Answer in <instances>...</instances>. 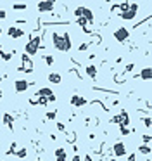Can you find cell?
<instances>
[{
  "instance_id": "6da1fadb",
  "label": "cell",
  "mask_w": 152,
  "mask_h": 161,
  "mask_svg": "<svg viewBox=\"0 0 152 161\" xmlns=\"http://www.w3.org/2000/svg\"><path fill=\"white\" fill-rule=\"evenodd\" d=\"M52 44L59 52H69L71 50V36L69 33H52Z\"/></svg>"
},
{
  "instance_id": "7a4b0ae2",
  "label": "cell",
  "mask_w": 152,
  "mask_h": 161,
  "mask_svg": "<svg viewBox=\"0 0 152 161\" xmlns=\"http://www.w3.org/2000/svg\"><path fill=\"white\" fill-rule=\"evenodd\" d=\"M38 45H40V36H35L31 38L26 45H24V50H26V56H35L36 50H38Z\"/></svg>"
},
{
  "instance_id": "3957f363",
  "label": "cell",
  "mask_w": 152,
  "mask_h": 161,
  "mask_svg": "<svg viewBox=\"0 0 152 161\" xmlns=\"http://www.w3.org/2000/svg\"><path fill=\"white\" fill-rule=\"evenodd\" d=\"M137 11H138V4H130L128 11L121 12V19H125V21H131V19H135V16H137Z\"/></svg>"
},
{
  "instance_id": "277c9868",
  "label": "cell",
  "mask_w": 152,
  "mask_h": 161,
  "mask_svg": "<svg viewBox=\"0 0 152 161\" xmlns=\"http://www.w3.org/2000/svg\"><path fill=\"white\" fill-rule=\"evenodd\" d=\"M128 36H130L128 28H117V30L114 31V38H116V42H119V44H125L126 40H128Z\"/></svg>"
},
{
  "instance_id": "5b68a950",
  "label": "cell",
  "mask_w": 152,
  "mask_h": 161,
  "mask_svg": "<svg viewBox=\"0 0 152 161\" xmlns=\"http://www.w3.org/2000/svg\"><path fill=\"white\" fill-rule=\"evenodd\" d=\"M28 87H30V83H28L26 80H23V78H19V80H16V82H14V88H16V92H18V94L26 92Z\"/></svg>"
},
{
  "instance_id": "8992f818",
  "label": "cell",
  "mask_w": 152,
  "mask_h": 161,
  "mask_svg": "<svg viewBox=\"0 0 152 161\" xmlns=\"http://www.w3.org/2000/svg\"><path fill=\"white\" fill-rule=\"evenodd\" d=\"M7 35L10 36V38H21V36H24V31L21 30V28H18V26H9L7 28Z\"/></svg>"
},
{
  "instance_id": "52a82bcc",
  "label": "cell",
  "mask_w": 152,
  "mask_h": 161,
  "mask_svg": "<svg viewBox=\"0 0 152 161\" xmlns=\"http://www.w3.org/2000/svg\"><path fill=\"white\" fill-rule=\"evenodd\" d=\"M40 12H50L54 9V2H48V0H43V2H38L36 4Z\"/></svg>"
},
{
  "instance_id": "ba28073f",
  "label": "cell",
  "mask_w": 152,
  "mask_h": 161,
  "mask_svg": "<svg viewBox=\"0 0 152 161\" xmlns=\"http://www.w3.org/2000/svg\"><path fill=\"white\" fill-rule=\"evenodd\" d=\"M71 106L74 108H83V106H87V99L81 95H73L71 97Z\"/></svg>"
},
{
  "instance_id": "9c48e42d",
  "label": "cell",
  "mask_w": 152,
  "mask_h": 161,
  "mask_svg": "<svg viewBox=\"0 0 152 161\" xmlns=\"http://www.w3.org/2000/svg\"><path fill=\"white\" fill-rule=\"evenodd\" d=\"M113 151H114V154H116L117 158H121V156H125V154H126V147H125V144H123V142H116V144H114Z\"/></svg>"
},
{
  "instance_id": "30bf717a",
  "label": "cell",
  "mask_w": 152,
  "mask_h": 161,
  "mask_svg": "<svg viewBox=\"0 0 152 161\" xmlns=\"http://www.w3.org/2000/svg\"><path fill=\"white\" fill-rule=\"evenodd\" d=\"M21 59H23V64H24V66H23V68H19V70L26 71V73H31V71H33V62L30 61V57H28L26 54H23Z\"/></svg>"
},
{
  "instance_id": "8fae6325",
  "label": "cell",
  "mask_w": 152,
  "mask_h": 161,
  "mask_svg": "<svg viewBox=\"0 0 152 161\" xmlns=\"http://www.w3.org/2000/svg\"><path fill=\"white\" fill-rule=\"evenodd\" d=\"M81 18L85 19L87 23H93V12H92V9H88V7H83L81 9Z\"/></svg>"
},
{
  "instance_id": "7c38bea8",
  "label": "cell",
  "mask_w": 152,
  "mask_h": 161,
  "mask_svg": "<svg viewBox=\"0 0 152 161\" xmlns=\"http://www.w3.org/2000/svg\"><path fill=\"white\" fill-rule=\"evenodd\" d=\"M55 159L57 161H68V152L64 147H57L55 149Z\"/></svg>"
},
{
  "instance_id": "4fadbf2b",
  "label": "cell",
  "mask_w": 152,
  "mask_h": 161,
  "mask_svg": "<svg viewBox=\"0 0 152 161\" xmlns=\"http://www.w3.org/2000/svg\"><path fill=\"white\" fill-rule=\"evenodd\" d=\"M85 71H87V74H88V78H90V80H95L97 78V68H95V64H88L87 68H85Z\"/></svg>"
},
{
  "instance_id": "5bb4252c",
  "label": "cell",
  "mask_w": 152,
  "mask_h": 161,
  "mask_svg": "<svg viewBox=\"0 0 152 161\" xmlns=\"http://www.w3.org/2000/svg\"><path fill=\"white\" fill-rule=\"evenodd\" d=\"M2 121H4L5 125L9 126V130H10V132L14 130V118L10 116L9 113H5V114H4V118H2Z\"/></svg>"
},
{
  "instance_id": "9a60e30c",
  "label": "cell",
  "mask_w": 152,
  "mask_h": 161,
  "mask_svg": "<svg viewBox=\"0 0 152 161\" xmlns=\"http://www.w3.org/2000/svg\"><path fill=\"white\" fill-rule=\"evenodd\" d=\"M36 95H38V97H45V99H48L50 95H54V92L50 90L48 87H43V88H40V90L36 92Z\"/></svg>"
},
{
  "instance_id": "2e32d148",
  "label": "cell",
  "mask_w": 152,
  "mask_h": 161,
  "mask_svg": "<svg viewBox=\"0 0 152 161\" xmlns=\"http://www.w3.org/2000/svg\"><path fill=\"white\" fill-rule=\"evenodd\" d=\"M150 76H152V70H150V66H147V68H143V70H142V73H140L138 78L149 82V80H150Z\"/></svg>"
},
{
  "instance_id": "e0dca14e",
  "label": "cell",
  "mask_w": 152,
  "mask_h": 161,
  "mask_svg": "<svg viewBox=\"0 0 152 161\" xmlns=\"http://www.w3.org/2000/svg\"><path fill=\"white\" fill-rule=\"evenodd\" d=\"M48 82L50 83H55V85H59V83L62 82V76L59 73H50L48 74Z\"/></svg>"
},
{
  "instance_id": "ac0fdd59",
  "label": "cell",
  "mask_w": 152,
  "mask_h": 161,
  "mask_svg": "<svg viewBox=\"0 0 152 161\" xmlns=\"http://www.w3.org/2000/svg\"><path fill=\"white\" fill-rule=\"evenodd\" d=\"M119 118H121V123H119L121 126H128V125H130V116H128V113H126V111H121Z\"/></svg>"
},
{
  "instance_id": "d6986e66",
  "label": "cell",
  "mask_w": 152,
  "mask_h": 161,
  "mask_svg": "<svg viewBox=\"0 0 152 161\" xmlns=\"http://www.w3.org/2000/svg\"><path fill=\"white\" fill-rule=\"evenodd\" d=\"M138 151L142 152L143 156H149V154H150V146H147V144H142V146L138 147Z\"/></svg>"
},
{
  "instance_id": "ffe728a7",
  "label": "cell",
  "mask_w": 152,
  "mask_h": 161,
  "mask_svg": "<svg viewBox=\"0 0 152 161\" xmlns=\"http://www.w3.org/2000/svg\"><path fill=\"white\" fill-rule=\"evenodd\" d=\"M0 57H2L4 61H10V59H12V52H4V50H2V52H0Z\"/></svg>"
},
{
  "instance_id": "44dd1931",
  "label": "cell",
  "mask_w": 152,
  "mask_h": 161,
  "mask_svg": "<svg viewBox=\"0 0 152 161\" xmlns=\"http://www.w3.org/2000/svg\"><path fill=\"white\" fill-rule=\"evenodd\" d=\"M26 154H28V151L24 147H21V149L16 151V156H18V158H26Z\"/></svg>"
},
{
  "instance_id": "7402d4cb",
  "label": "cell",
  "mask_w": 152,
  "mask_h": 161,
  "mask_svg": "<svg viewBox=\"0 0 152 161\" xmlns=\"http://www.w3.org/2000/svg\"><path fill=\"white\" fill-rule=\"evenodd\" d=\"M12 9L14 11H24V9H26V4H14Z\"/></svg>"
},
{
  "instance_id": "603a6c76",
  "label": "cell",
  "mask_w": 152,
  "mask_h": 161,
  "mask_svg": "<svg viewBox=\"0 0 152 161\" xmlns=\"http://www.w3.org/2000/svg\"><path fill=\"white\" fill-rule=\"evenodd\" d=\"M55 116H57V111H48L45 118H47V120H55Z\"/></svg>"
},
{
  "instance_id": "cb8c5ba5",
  "label": "cell",
  "mask_w": 152,
  "mask_h": 161,
  "mask_svg": "<svg viewBox=\"0 0 152 161\" xmlns=\"http://www.w3.org/2000/svg\"><path fill=\"white\" fill-rule=\"evenodd\" d=\"M111 123H114V125H119V123H121V118H119V114H116V116L111 118Z\"/></svg>"
},
{
  "instance_id": "d4e9b609",
  "label": "cell",
  "mask_w": 152,
  "mask_h": 161,
  "mask_svg": "<svg viewBox=\"0 0 152 161\" xmlns=\"http://www.w3.org/2000/svg\"><path fill=\"white\" fill-rule=\"evenodd\" d=\"M119 130H121V135H128V133H130V128H128V126H121V125H119Z\"/></svg>"
},
{
  "instance_id": "484cf974",
  "label": "cell",
  "mask_w": 152,
  "mask_h": 161,
  "mask_svg": "<svg viewBox=\"0 0 152 161\" xmlns=\"http://www.w3.org/2000/svg\"><path fill=\"white\" fill-rule=\"evenodd\" d=\"M78 24H80V26L83 28V30H85V28H87V24H88V23L85 21V19H83V18H78Z\"/></svg>"
},
{
  "instance_id": "4316f807",
  "label": "cell",
  "mask_w": 152,
  "mask_h": 161,
  "mask_svg": "<svg viewBox=\"0 0 152 161\" xmlns=\"http://www.w3.org/2000/svg\"><path fill=\"white\" fill-rule=\"evenodd\" d=\"M142 140H143V144H147V146H150V135H143L142 137Z\"/></svg>"
},
{
  "instance_id": "83f0119b",
  "label": "cell",
  "mask_w": 152,
  "mask_h": 161,
  "mask_svg": "<svg viewBox=\"0 0 152 161\" xmlns=\"http://www.w3.org/2000/svg\"><path fill=\"white\" fill-rule=\"evenodd\" d=\"M45 62H47L48 66H52L54 64V57L52 56H45Z\"/></svg>"
},
{
  "instance_id": "f1b7e54d",
  "label": "cell",
  "mask_w": 152,
  "mask_h": 161,
  "mask_svg": "<svg viewBox=\"0 0 152 161\" xmlns=\"http://www.w3.org/2000/svg\"><path fill=\"white\" fill-rule=\"evenodd\" d=\"M38 104H42V106H47L48 104V99H45V97H40V100H36Z\"/></svg>"
},
{
  "instance_id": "f546056e",
  "label": "cell",
  "mask_w": 152,
  "mask_h": 161,
  "mask_svg": "<svg viewBox=\"0 0 152 161\" xmlns=\"http://www.w3.org/2000/svg\"><path fill=\"white\" fill-rule=\"evenodd\" d=\"M81 9L83 7H76V9H74V16H76V18H81Z\"/></svg>"
},
{
  "instance_id": "4dcf8cb0",
  "label": "cell",
  "mask_w": 152,
  "mask_h": 161,
  "mask_svg": "<svg viewBox=\"0 0 152 161\" xmlns=\"http://www.w3.org/2000/svg\"><path fill=\"white\" fill-rule=\"evenodd\" d=\"M143 125H145V126H147V128H150V118H143Z\"/></svg>"
},
{
  "instance_id": "1f68e13d",
  "label": "cell",
  "mask_w": 152,
  "mask_h": 161,
  "mask_svg": "<svg viewBox=\"0 0 152 161\" xmlns=\"http://www.w3.org/2000/svg\"><path fill=\"white\" fill-rule=\"evenodd\" d=\"M57 130L64 132V130H66V125H64V123H61V121H59V123H57Z\"/></svg>"
},
{
  "instance_id": "d6a6232c",
  "label": "cell",
  "mask_w": 152,
  "mask_h": 161,
  "mask_svg": "<svg viewBox=\"0 0 152 161\" xmlns=\"http://www.w3.org/2000/svg\"><path fill=\"white\" fill-rule=\"evenodd\" d=\"M5 18H7V12L4 9H0V19H5Z\"/></svg>"
},
{
  "instance_id": "836d02e7",
  "label": "cell",
  "mask_w": 152,
  "mask_h": 161,
  "mask_svg": "<svg viewBox=\"0 0 152 161\" xmlns=\"http://www.w3.org/2000/svg\"><path fill=\"white\" fill-rule=\"evenodd\" d=\"M68 140H69V142H73V140H74V135L69 133V135H68Z\"/></svg>"
},
{
  "instance_id": "e575fe53",
  "label": "cell",
  "mask_w": 152,
  "mask_h": 161,
  "mask_svg": "<svg viewBox=\"0 0 152 161\" xmlns=\"http://www.w3.org/2000/svg\"><path fill=\"white\" fill-rule=\"evenodd\" d=\"M71 161H80V158H78V154H74V158H73V159H71Z\"/></svg>"
},
{
  "instance_id": "d590c367",
  "label": "cell",
  "mask_w": 152,
  "mask_h": 161,
  "mask_svg": "<svg viewBox=\"0 0 152 161\" xmlns=\"http://www.w3.org/2000/svg\"><path fill=\"white\" fill-rule=\"evenodd\" d=\"M128 161H135V154H131V156L128 158Z\"/></svg>"
},
{
  "instance_id": "8d00e7d4",
  "label": "cell",
  "mask_w": 152,
  "mask_h": 161,
  "mask_svg": "<svg viewBox=\"0 0 152 161\" xmlns=\"http://www.w3.org/2000/svg\"><path fill=\"white\" fill-rule=\"evenodd\" d=\"M2 97H4V92H2V88H0V100H2Z\"/></svg>"
},
{
  "instance_id": "74e56055",
  "label": "cell",
  "mask_w": 152,
  "mask_h": 161,
  "mask_svg": "<svg viewBox=\"0 0 152 161\" xmlns=\"http://www.w3.org/2000/svg\"><path fill=\"white\" fill-rule=\"evenodd\" d=\"M85 161H92V158H90V154H88L87 158H85Z\"/></svg>"
},
{
  "instance_id": "f35d334b",
  "label": "cell",
  "mask_w": 152,
  "mask_h": 161,
  "mask_svg": "<svg viewBox=\"0 0 152 161\" xmlns=\"http://www.w3.org/2000/svg\"><path fill=\"white\" fill-rule=\"evenodd\" d=\"M2 78H4V76H2V74H0V80H2Z\"/></svg>"
},
{
  "instance_id": "ab89813d",
  "label": "cell",
  "mask_w": 152,
  "mask_h": 161,
  "mask_svg": "<svg viewBox=\"0 0 152 161\" xmlns=\"http://www.w3.org/2000/svg\"><path fill=\"white\" fill-rule=\"evenodd\" d=\"M0 52H2V45H0Z\"/></svg>"
},
{
  "instance_id": "60d3db41",
  "label": "cell",
  "mask_w": 152,
  "mask_h": 161,
  "mask_svg": "<svg viewBox=\"0 0 152 161\" xmlns=\"http://www.w3.org/2000/svg\"><path fill=\"white\" fill-rule=\"evenodd\" d=\"M0 35H2V28H0Z\"/></svg>"
},
{
  "instance_id": "b9f144b4",
  "label": "cell",
  "mask_w": 152,
  "mask_h": 161,
  "mask_svg": "<svg viewBox=\"0 0 152 161\" xmlns=\"http://www.w3.org/2000/svg\"><path fill=\"white\" fill-rule=\"evenodd\" d=\"M36 161H42V159H36Z\"/></svg>"
}]
</instances>
